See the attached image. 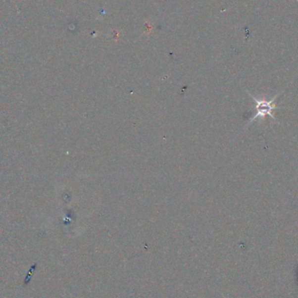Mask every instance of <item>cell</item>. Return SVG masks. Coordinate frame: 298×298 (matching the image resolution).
<instances>
[{"instance_id":"obj_1","label":"cell","mask_w":298,"mask_h":298,"mask_svg":"<svg viewBox=\"0 0 298 298\" xmlns=\"http://www.w3.org/2000/svg\"><path fill=\"white\" fill-rule=\"evenodd\" d=\"M281 94L282 93L274 96L270 99H266L265 98H255L254 96L248 93V95H249L251 98L254 99V102L255 103V113H254V116L252 117L248 121V125L252 123V122H254V120H256V119L264 118L266 115L271 117L273 120H276V118L274 116V111L277 108L276 101L277 98L280 96Z\"/></svg>"}]
</instances>
